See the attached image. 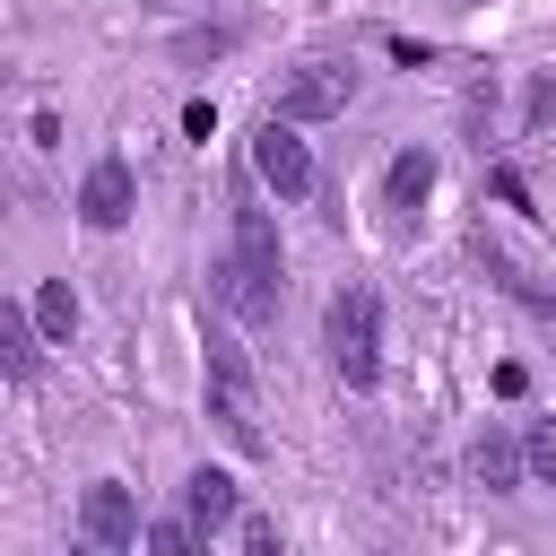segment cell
Here are the masks:
<instances>
[{
    "instance_id": "obj_9",
    "label": "cell",
    "mask_w": 556,
    "mask_h": 556,
    "mask_svg": "<svg viewBox=\"0 0 556 556\" xmlns=\"http://www.w3.org/2000/svg\"><path fill=\"white\" fill-rule=\"evenodd\" d=\"M182 504H191V530H200V539L226 530V521H243V495H235L226 469H191V478H182Z\"/></svg>"
},
{
    "instance_id": "obj_12",
    "label": "cell",
    "mask_w": 556,
    "mask_h": 556,
    "mask_svg": "<svg viewBox=\"0 0 556 556\" xmlns=\"http://www.w3.org/2000/svg\"><path fill=\"white\" fill-rule=\"evenodd\" d=\"M478 261H486V278H495L504 295H521L530 313H547V321H556V287H539V269H521V261H513L504 243H486V235H478Z\"/></svg>"
},
{
    "instance_id": "obj_5",
    "label": "cell",
    "mask_w": 556,
    "mask_h": 556,
    "mask_svg": "<svg viewBox=\"0 0 556 556\" xmlns=\"http://www.w3.org/2000/svg\"><path fill=\"white\" fill-rule=\"evenodd\" d=\"M348 96H356V78H348V70H330V61H313V70H295V78L278 87V104H269V113L304 130V122H330V113H348Z\"/></svg>"
},
{
    "instance_id": "obj_6",
    "label": "cell",
    "mask_w": 556,
    "mask_h": 556,
    "mask_svg": "<svg viewBox=\"0 0 556 556\" xmlns=\"http://www.w3.org/2000/svg\"><path fill=\"white\" fill-rule=\"evenodd\" d=\"M78 530H87L96 556H122V547L139 539V504H130V486H122V478H96V486L78 495Z\"/></svg>"
},
{
    "instance_id": "obj_1",
    "label": "cell",
    "mask_w": 556,
    "mask_h": 556,
    "mask_svg": "<svg viewBox=\"0 0 556 556\" xmlns=\"http://www.w3.org/2000/svg\"><path fill=\"white\" fill-rule=\"evenodd\" d=\"M321 348H330V365H339L348 391H374V382H382V295H374L365 278H348V287L330 295Z\"/></svg>"
},
{
    "instance_id": "obj_16",
    "label": "cell",
    "mask_w": 556,
    "mask_h": 556,
    "mask_svg": "<svg viewBox=\"0 0 556 556\" xmlns=\"http://www.w3.org/2000/svg\"><path fill=\"white\" fill-rule=\"evenodd\" d=\"M148 556H200V530L191 521H148Z\"/></svg>"
},
{
    "instance_id": "obj_4",
    "label": "cell",
    "mask_w": 556,
    "mask_h": 556,
    "mask_svg": "<svg viewBox=\"0 0 556 556\" xmlns=\"http://www.w3.org/2000/svg\"><path fill=\"white\" fill-rule=\"evenodd\" d=\"M208 287H217V304H226L243 330H269V321H278V295H287V287H278V278H261V269H252L235 243L208 261Z\"/></svg>"
},
{
    "instance_id": "obj_14",
    "label": "cell",
    "mask_w": 556,
    "mask_h": 556,
    "mask_svg": "<svg viewBox=\"0 0 556 556\" xmlns=\"http://www.w3.org/2000/svg\"><path fill=\"white\" fill-rule=\"evenodd\" d=\"M35 330H43V339H70V330H78V295H70V278H43V287H35Z\"/></svg>"
},
{
    "instance_id": "obj_13",
    "label": "cell",
    "mask_w": 556,
    "mask_h": 556,
    "mask_svg": "<svg viewBox=\"0 0 556 556\" xmlns=\"http://www.w3.org/2000/svg\"><path fill=\"white\" fill-rule=\"evenodd\" d=\"M426 191H434V148H400L391 174H382V200L391 208H426Z\"/></svg>"
},
{
    "instance_id": "obj_10",
    "label": "cell",
    "mask_w": 556,
    "mask_h": 556,
    "mask_svg": "<svg viewBox=\"0 0 556 556\" xmlns=\"http://www.w3.org/2000/svg\"><path fill=\"white\" fill-rule=\"evenodd\" d=\"M469 478H478L486 495H513V486L530 478V469H521V443H513L504 426H486V434L469 443Z\"/></svg>"
},
{
    "instance_id": "obj_15",
    "label": "cell",
    "mask_w": 556,
    "mask_h": 556,
    "mask_svg": "<svg viewBox=\"0 0 556 556\" xmlns=\"http://www.w3.org/2000/svg\"><path fill=\"white\" fill-rule=\"evenodd\" d=\"M521 469H530L539 486H556V417H539V426L521 434Z\"/></svg>"
},
{
    "instance_id": "obj_7",
    "label": "cell",
    "mask_w": 556,
    "mask_h": 556,
    "mask_svg": "<svg viewBox=\"0 0 556 556\" xmlns=\"http://www.w3.org/2000/svg\"><path fill=\"white\" fill-rule=\"evenodd\" d=\"M130 208H139L130 165H122V156H96V165H87V182H78V217H87L96 235H113V226H130Z\"/></svg>"
},
{
    "instance_id": "obj_18",
    "label": "cell",
    "mask_w": 556,
    "mask_h": 556,
    "mask_svg": "<svg viewBox=\"0 0 556 556\" xmlns=\"http://www.w3.org/2000/svg\"><path fill=\"white\" fill-rule=\"evenodd\" d=\"M182 130H191V139H217V104L191 96V104H182Z\"/></svg>"
},
{
    "instance_id": "obj_8",
    "label": "cell",
    "mask_w": 556,
    "mask_h": 556,
    "mask_svg": "<svg viewBox=\"0 0 556 556\" xmlns=\"http://www.w3.org/2000/svg\"><path fill=\"white\" fill-rule=\"evenodd\" d=\"M235 252H243L261 278H278V287H287V252H278V226H269V208H261L252 191H235Z\"/></svg>"
},
{
    "instance_id": "obj_11",
    "label": "cell",
    "mask_w": 556,
    "mask_h": 556,
    "mask_svg": "<svg viewBox=\"0 0 556 556\" xmlns=\"http://www.w3.org/2000/svg\"><path fill=\"white\" fill-rule=\"evenodd\" d=\"M35 365H43V330H35L26 304L0 295V374H9V382H35Z\"/></svg>"
},
{
    "instance_id": "obj_19",
    "label": "cell",
    "mask_w": 556,
    "mask_h": 556,
    "mask_svg": "<svg viewBox=\"0 0 556 556\" xmlns=\"http://www.w3.org/2000/svg\"><path fill=\"white\" fill-rule=\"evenodd\" d=\"M547 122H556V78H539V87H530V130H547Z\"/></svg>"
},
{
    "instance_id": "obj_17",
    "label": "cell",
    "mask_w": 556,
    "mask_h": 556,
    "mask_svg": "<svg viewBox=\"0 0 556 556\" xmlns=\"http://www.w3.org/2000/svg\"><path fill=\"white\" fill-rule=\"evenodd\" d=\"M243 556H287V539H278L269 513H243Z\"/></svg>"
},
{
    "instance_id": "obj_2",
    "label": "cell",
    "mask_w": 556,
    "mask_h": 556,
    "mask_svg": "<svg viewBox=\"0 0 556 556\" xmlns=\"http://www.w3.org/2000/svg\"><path fill=\"white\" fill-rule=\"evenodd\" d=\"M208 417L226 426L235 452H261V408H252V365L226 330H208Z\"/></svg>"
},
{
    "instance_id": "obj_3",
    "label": "cell",
    "mask_w": 556,
    "mask_h": 556,
    "mask_svg": "<svg viewBox=\"0 0 556 556\" xmlns=\"http://www.w3.org/2000/svg\"><path fill=\"white\" fill-rule=\"evenodd\" d=\"M252 174H261V191L304 200V191H313V148H304V130L278 122V113H261V130H252Z\"/></svg>"
}]
</instances>
